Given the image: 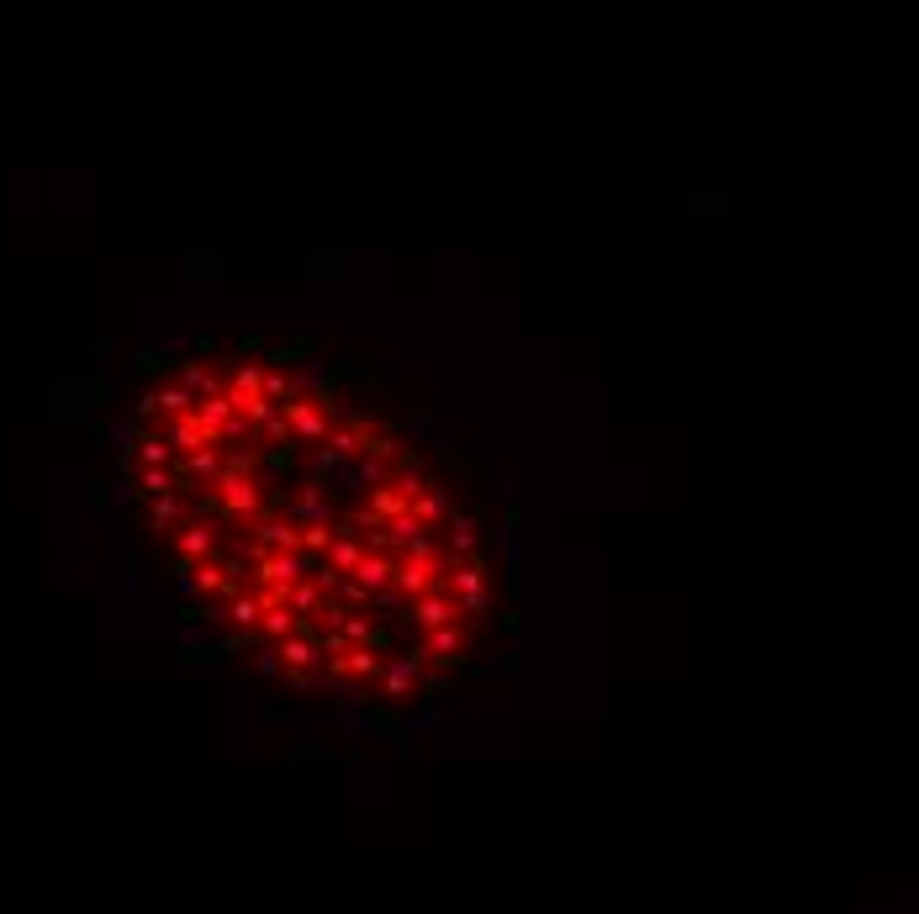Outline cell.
Instances as JSON below:
<instances>
[{
    "mask_svg": "<svg viewBox=\"0 0 919 914\" xmlns=\"http://www.w3.org/2000/svg\"><path fill=\"white\" fill-rule=\"evenodd\" d=\"M412 656H418L423 666H455V661H465L471 656V634H465L460 624H449V629H434V634H423L418 645H412Z\"/></svg>",
    "mask_w": 919,
    "mask_h": 914,
    "instance_id": "cell-2",
    "label": "cell"
},
{
    "mask_svg": "<svg viewBox=\"0 0 919 914\" xmlns=\"http://www.w3.org/2000/svg\"><path fill=\"white\" fill-rule=\"evenodd\" d=\"M138 460L148 465V471H164V465H170V444H164V439H143L138 444Z\"/></svg>",
    "mask_w": 919,
    "mask_h": 914,
    "instance_id": "cell-27",
    "label": "cell"
},
{
    "mask_svg": "<svg viewBox=\"0 0 919 914\" xmlns=\"http://www.w3.org/2000/svg\"><path fill=\"white\" fill-rule=\"evenodd\" d=\"M317 608H323V592H317V582L307 576V582L291 587V613H296V619H307V613H317Z\"/></svg>",
    "mask_w": 919,
    "mask_h": 914,
    "instance_id": "cell-24",
    "label": "cell"
},
{
    "mask_svg": "<svg viewBox=\"0 0 919 914\" xmlns=\"http://www.w3.org/2000/svg\"><path fill=\"white\" fill-rule=\"evenodd\" d=\"M481 524H476V513H449V545H455L460 555H471L476 545H481V534H476Z\"/></svg>",
    "mask_w": 919,
    "mask_h": 914,
    "instance_id": "cell-18",
    "label": "cell"
},
{
    "mask_svg": "<svg viewBox=\"0 0 919 914\" xmlns=\"http://www.w3.org/2000/svg\"><path fill=\"white\" fill-rule=\"evenodd\" d=\"M164 444H170V450L196 455V450H206V444H212V434L201 428V418H196V413H185V418H175L170 428H164Z\"/></svg>",
    "mask_w": 919,
    "mask_h": 914,
    "instance_id": "cell-10",
    "label": "cell"
},
{
    "mask_svg": "<svg viewBox=\"0 0 919 914\" xmlns=\"http://www.w3.org/2000/svg\"><path fill=\"white\" fill-rule=\"evenodd\" d=\"M185 508H180V497L175 492H164V497H154V529H170L175 518H180Z\"/></svg>",
    "mask_w": 919,
    "mask_h": 914,
    "instance_id": "cell-28",
    "label": "cell"
},
{
    "mask_svg": "<svg viewBox=\"0 0 919 914\" xmlns=\"http://www.w3.org/2000/svg\"><path fill=\"white\" fill-rule=\"evenodd\" d=\"M418 671H423V661L412 656V650H407V656H397V661H386V666H381V693H386V698H412V687H418Z\"/></svg>",
    "mask_w": 919,
    "mask_h": 914,
    "instance_id": "cell-7",
    "label": "cell"
},
{
    "mask_svg": "<svg viewBox=\"0 0 919 914\" xmlns=\"http://www.w3.org/2000/svg\"><path fill=\"white\" fill-rule=\"evenodd\" d=\"M360 455L386 465V460H402V444H397V434H391V428H370V423H365V428H360Z\"/></svg>",
    "mask_w": 919,
    "mask_h": 914,
    "instance_id": "cell-14",
    "label": "cell"
},
{
    "mask_svg": "<svg viewBox=\"0 0 919 914\" xmlns=\"http://www.w3.org/2000/svg\"><path fill=\"white\" fill-rule=\"evenodd\" d=\"M449 592L460 598V613H465V619H486V571H481L476 561L449 571Z\"/></svg>",
    "mask_w": 919,
    "mask_h": 914,
    "instance_id": "cell-5",
    "label": "cell"
},
{
    "mask_svg": "<svg viewBox=\"0 0 919 914\" xmlns=\"http://www.w3.org/2000/svg\"><path fill=\"white\" fill-rule=\"evenodd\" d=\"M259 439H270V444H286V450H291V439H296V434H291V423H286V413H280V418H270L265 428H259Z\"/></svg>",
    "mask_w": 919,
    "mask_h": 914,
    "instance_id": "cell-29",
    "label": "cell"
},
{
    "mask_svg": "<svg viewBox=\"0 0 919 914\" xmlns=\"http://www.w3.org/2000/svg\"><path fill=\"white\" fill-rule=\"evenodd\" d=\"M455 619H460V603H449V592H428V598L407 603V624H418L423 634H434V629H449Z\"/></svg>",
    "mask_w": 919,
    "mask_h": 914,
    "instance_id": "cell-6",
    "label": "cell"
},
{
    "mask_svg": "<svg viewBox=\"0 0 919 914\" xmlns=\"http://www.w3.org/2000/svg\"><path fill=\"white\" fill-rule=\"evenodd\" d=\"M138 487H143V492H154V497H164V492H175V476H170V471H143Z\"/></svg>",
    "mask_w": 919,
    "mask_h": 914,
    "instance_id": "cell-30",
    "label": "cell"
},
{
    "mask_svg": "<svg viewBox=\"0 0 919 914\" xmlns=\"http://www.w3.org/2000/svg\"><path fill=\"white\" fill-rule=\"evenodd\" d=\"M360 561H365V545H360V539H333V550H328V571L354 576V571H360Z\"/></svg>",
    "mask_w": 919,
    "mask_h": 914,
    "instance_id": "cell-15",
    "label": "cell"
},
{
    "mask_svg": "<svg viewBox=\"0 0 919 914\" xmlns=\"http://www.w3.org/2000/svg\"><path fill=\"white\" fill-rule=\"evenodd\" d=\"M286 423H291V434L302 439V444H328V434H333V418L323 413V402H312V397H291L286 407Z\"/></svg>",
    "mask_w": 919,
    "mask_h": 914,
    "instance_id": "cell-4",
    "label": "cell"
},
{
    "mask_svg": "<svg viewBox=\"0 0 919 914\" xmlns=\"http://www.w3.org/2000/svg\"><path fill=\"white\" fill-rule=\"evenodd\" d=\"M154 397H159V407H164V413H170V418H185V413H196V397H191V391H185V386H159Z\"/></svg>",
    "mask_w": 919,
    "mask_h": 914,
    "instance_id": "cell-23",
    "label": "cell"
},
{
    "mask_svg": "<svg viewBox=\"0 0 919 914\" xmlns=\"http://www.w3.org/2000/svg\"><path fill=\"white\" fill-rule=\"evenodd\" d=\"M254 666H259V677H280V666H286V661H280V650H259Z\"/></svg>",
    "mask_w": 919,
    "mask_h": 914,
    "instance_id": "cell-32",
    "label": "cell"
},
{
    "mask_svg": "<svg viewBox=\"0 0 919 914\" xmlns=\"http://www.w3.org/2000/svg\"><path fill=\"white\" fill-rule=\"evenodd\" d=\"M333 539H339V524H307V529H302V555L333 550Z\"/></svg>",
    "mask_w": 919,
    "mask_h": 914,
    "instance_id": "cell-26",
    "label": "cell"
},
{
    "mask_svg": "<svg viewBox=\"0 0 919 914\" xmlns=\"http://www.w3.org/2000/svg\"><path fill=\"white\" fill-rule=\"evenodd\" d=\"M449 513H455V497H449V487H428L418 502H412V518H418L423 529H434V524H449Z\"/></svg>",
    "mask_w": 919,
    "mask_h": 914,
    "instance_id": "cell-9",
    "label": "cell"
},
{
    "mask_svg": "<svg viewBox=\"0 0 919 914\" xmlns=\"http://www.w3.org/2000/svg\"><path fill=\"white\" fill-rule=\"evenodd\" d=\"M212 492L222 497V513H233V518H265V492L254 487V476H233V471H222Z\"/></svg>",
    "mask_w": 919,
    "mask_h": 914,
    "instance_id": "cell-1",
    "label": "cell"
},
{
    "mask_svg": "<svg viewBox=\"0 0 919 914\" xmlns=\"http://www.w3.org/2000/svg\"><path fill=\"white\" fill-rule=\"evenodd\" d=\"M228 619H233V629H238V634H254V629H259V619H265V608H259V598H233Z\"/></svg>",
    "mask_w": 919,
    "mask_h": 914,
    "instance_id": "cell-21",
    "label": "cell"
},
{
    "mask_svg": "<svg viewBox=\"0 0 919 914\" xmlns=\"http://www.w3.org/2000/svg\"><path fill=\"white\" fill-rule=\"evenodd\" d=\"M339 603H344V608H360V603H370V592H365L360 582H354V576H344V587H339Z\"/></svg>",
    "mask_w": 919,
    "mask_h": 914,
    "instance_id": "cell-31",
    "label": "cell"
},
{
    "mask_svg": "<svg viewBox=\"0 0 919 914\" xmlns=\"http://www.w3.org/2000/svg\"><path fill=\"white\" fill-rule=\"evenodd\" d=\"M354 582L375 598V592H386L391 582H397V561H391V555H365L360 571H354Z\"/></svg>",
    "mask_w": 919,
    "mask_h": 914,
    "instance_id": "cell-11",
    "label": "cell"
},
{
    "mask_svg": "<svg viewBox=\"0 0 919 914\" xmlns=\"http://www.w3.org/2000/svg\"><path fill=\"white\" fill-rule=\"evenodd\" d=\"M133 497H138V481H122V487L111 492V508H127V502H133Z\"/></svg>",
    "mask_w": 919,
    "mask_h": 914,
    "instance_id": "cell-33",
    "label": "cell"
},
{
    "mask_svg": "<svg viewBox=\"0 0 919 914\" xmlns=\"http://www.w3.org/2000/svg\"><path fill=\"white\" fill-rule=\"evenodd\" d=\"M391 487H397V492H402L407 502H418V497H423L428 487H434V476L423 471V460H402V476L391 481Z\"/></svg>",
    "mask_w": 919,
    "mask_h": 914,
    "instance_id": "cell-16",
    "label": "cell"
},
{
    "mask_svg": "<svg viewBox=\"0 0 919 914\" xmlns=\"http://www.w3.org/2000/svg\"><path fill=\"white\" fill-rule=\"evenodd\" d=\"M175 545H180V561L196 566V561H206V555L217 550V534H212V524H185Z\"/></svg>",
    "mask_w": 919,
    "mask_h": 914,
    "instance_id": "cell-12",
    "label": "cell"
},
{
    "mask_svg": "<svg viewBox=\"0 0 919 914\" xmlns=\"http://www.w3.org/2000/svg\"><path fill=\"white\" fill-rule=\"evenodd\" d=\"M275 650H280V661H286V671H307V666L323 661V650H317V634H291V640L275 645Z\"/></svg>",
    "mask_w": 919,
    "mask_h": 914,
    "instance_id": "cell-13",
    "label": "cell"
},
{
    "mask_svg": "<svg viewBox=\"0 0 919 914\" xmlns=\"http://www.w3.org/2000/svg\"><path fill=\"white\" fill-rule=\"evenodd\" d=\"M360 428H365V423H354V428L333 423V434H328V450L339 455V460H354V455H360Z\"/></svg>",
    "mask_w": 919,
    "mask_h": 914,
    "instance_id": "cell-22",
    "label": "cell"
},
{
    "mask_svg": "<svg viewBox=\"0 0 919 914\" xmlns=\"http://www.w3.org/2000/svg\"><path fill=\"white\" fill-rule=\"evenodd\" d=\"M180 386L191 391L196 402H206V397H217V391H222L217 376H212V370H201V365H180Z\"/></svg>",
    "mask_w": 919,
    "mask_h": 914,
    "instance_id": "cell-19",
    "label": "cell"
},
{
    "mask_svg": "<svg viewBox=\"0 0 919 914\" xmlns=\"http://www.w3.org/2000/svg\"><path fill=\"white\" fill-rule=\"evenodd\" d=\"M391 550H412V545H423V524L412 513H402V518H391Z\"/></svg>",
    "mask_w": 919,
    "mask_h": 914,
    "instance_id": "cell-20",
    "label": "cell"
},
{
    "mask_svg": "<svg viewBox=\"0 0 919 914\" xmlns=\"http://www.w3.org/2000/svg\"><path fill=\"white\" fill-rule=\"evenodd\" d=\"M254 534H259V545H265V550H302V529H296L291 518L265 513V518H254Z\"/></svg>",
    "mask_w": 919,
    "mask_h": 914,
    "instance_id": "cell-8",
    "label": "cell"
},
{
    "mask_svg": "<svg viewBox=\"0 0 919 914\" xmlns=\"http://www.w3.org/2000/svg\"><path fill=\"white\" fill-rule=\"evenodd\" d=\"M286 682H291V693H312V677H307V671H286Z\"/></svg>",
    "mask_w": 919,
    "mask_h": 914,
    "instance_id": "cell-34",
    "label": "cell"
},
{
    "mask_svg": "<svg viewBox=\"0 0 919 914\" xmlns=\"http://www.w3.org/2000/svg\"><path fill=\"white\" fill-rule=\"evenodd\" d=\"M370 513L381 518V524H391V518H402V513H412V502L397 492V487H375L370 492Z\"/></svg>",
    "mask_w": 919,
    "mask_h": 914,
    "instance_id": "cell-17",
    "label": "cell"
},
{
    "mask_svg": "<svg viewBox=\"0 0 919 914\" xmlns=\"http://www.w3.org/2000/svg\"><path fill=\"white\" fill-rule=\"evenodd\" d=\"M381 666H386V661H381V650H365V645H354V650H349V666H344V671H349V677H381Z\"/></svg>",
    "mask_w": 919,
    "mask_h": 914,
    "instance_id": "cell-25",
    "label": "cell"
},
{
    "mask_svg": "<svg viewBox=\"0 0 919 914\" xmlns=\"http://www.w3.org/2000/svg\"><path fill=\"white\" fill-rule=\"evenodd\" d=\"M317 571V561L312 555H302V550H270L265 561H259V582L265 587H296V582H307V576Z\"/></svg>",
    "mask_w": 919,
    "mask_h": 914,
    "instance_id": "cell-3",
    "label": "cell"
}]
</instances>
